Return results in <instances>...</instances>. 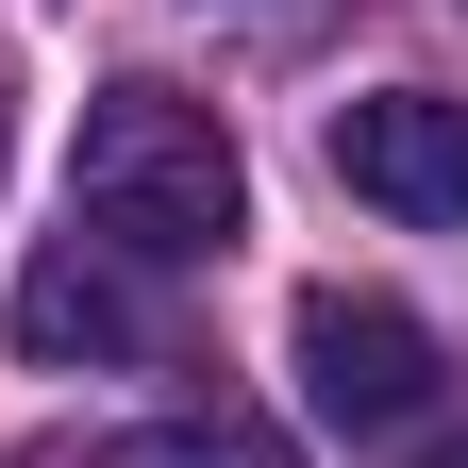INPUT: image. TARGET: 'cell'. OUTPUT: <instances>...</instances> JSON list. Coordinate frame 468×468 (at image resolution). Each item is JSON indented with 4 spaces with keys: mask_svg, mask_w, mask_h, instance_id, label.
<instances>
[{
    "mask_svg": "<svg viewBox=\"0 0 468 468\" xmlns=\"http://www.w3.org/2000/svg\"><path fill=\"white\" fill-rule=\"evenodd\" d=\"M68 185L101 218V251H134V268H201V251L251 234V167H234L218 101H185V84H101Z\"/></svg>",
    "mask_w": 468,
    "mask_h": 468,
    "instance_id": "cell-1",
    "label": "cell"
},
{
    "mask_svg": "<svg viewBox=\"0 0 468 468\" xmlns=\"http://www.w3.org/2000/svg\"><path fill=\"white\" fill-rule=\"evenodd\" d=\"M302 401L335 435H401L435 401V335L385 302V284H302Z\"/></svg>",
    "mask_w": 468,
    "mask_h": 468,
    "instance_id": "cell-2",
    "label": "cell"
},
{
    "mask_svg": "<svg viewBox=\"0 0 468 468\" xmlns=\"http://www.w3.org/2000/svg\"><path fill=\"white\" fill-rule=\"evenodd\" d=\"M335 185L385 201V218H419V234H452L468 218V101H435V84L335 101Z\"/></svg>",
    "mask_w": 468,
    "mask_h": 468,
    "instance_id": "cell-3",
    "label": "cell"
},
{
    "mask_svg": "<svg viewBox=\"0 0 468 468\" xmlns=\"http://www.w3.org/2000/svg\"><path fill=\"white\" fill-rule=\"evenodd\" d=\"M17 351L34 368H117V351H151V284L101 251V234H68V251L17 268Z\"/></svg>",
    "mask_w": 468,
    "mask_h": 468,
    "instance_id": "cell-4",
    "label": "cell"
},
{
    "mask_svg": "<svg viewBox=\"0 0 468 468\" xmlns=\"http://www.w3.org/2000/svg\"><path fill=\"white\" fill-rule=\"evenodd\" d=\"M101 468H302L251 401H201V419H151V435H101Z\"/></svg>",
    "mask_w": 468,
    "mask_h": 468,
    "instance_id": "cell-5",
    "label": "cell"
},
{
    "mask_svg": "<svg viewBox=\"0 0 468 468\" xmlns=\"http://www.w3.org/2000/svg\"><path fill=\"white\" fill-rule=\"evenodd\" d=\"M435 468H468V435H452V452H435Z\"/></svg>",
    "mask_w": 468,
    "mask_h": 468,
    "instance_id": "cell-6",
    "label": "cell"
}]
</instances>
